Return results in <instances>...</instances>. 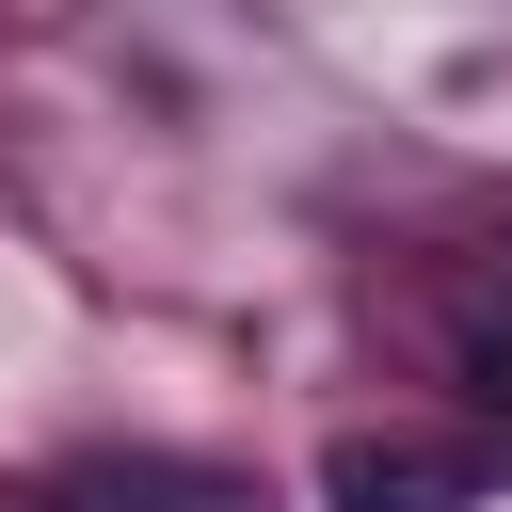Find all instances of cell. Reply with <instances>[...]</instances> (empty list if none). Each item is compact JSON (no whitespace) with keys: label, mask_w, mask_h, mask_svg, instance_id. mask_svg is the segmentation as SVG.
I'll use <instances>...</instances> for the list:
<instances>
[{"label":"cell","mask_w":512,"mask_h":512,"mask_svg":"<svg viewBox=\"0 0 512 512\" xmlns=\"http://www.w3.org/2000/svg\"><path fill=\"white\" fill-rule=\"evenodd\" d=\"M464 400L512 432V288H480V304H464Z\"/></svg>","instance_id":"2"},{"label":"cell","mask_w":512,"mask_h":512,"mask_svg":"<svg viewBox=\"0 0 512 512\" xmlns=\"http://www.w3.org/2000/svg\"><path fill=\"white\" fill-rule=\"evenodd\" d=\"M480 464L464 448H416V432H336L320 448V512H464Z\"/></svg>","instance_id":"1"},{"label":"cell","mask_w":512,"mask_h":512,"mask_svg":"<svg viewBox=\"0 0 512 512\" xmlns=\"http://www.w3.org/2000/svg\"><path fill=\"white\" fill-rule=\"evenodd\" d=\"M32 512H64V496H32Z\"/></svg>","instance_id":"3"}]
</instances>
